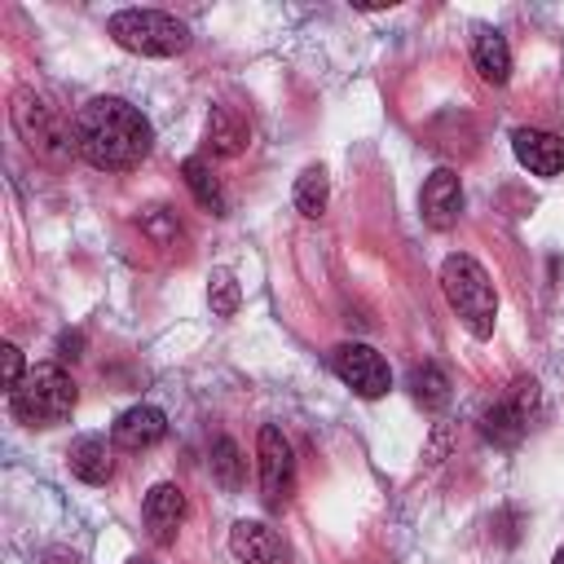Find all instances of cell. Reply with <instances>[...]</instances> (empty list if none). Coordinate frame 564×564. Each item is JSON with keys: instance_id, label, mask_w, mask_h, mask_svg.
Instances as JSON below:
<instances>
[{"instance_id": "obj_1", "label": "cell", "mask_w": 564, "mask_h": 564, "mask_svg": "<svg viewBox=\"0 0 564 564\" xmlns=\"http://www.w3.org/2000/svg\"><path fill=\"white\" fill-rule=\"evenodd\" d=\"M150 119L123 97H93L75 110V154L101 172H128L150 154Z\"/></svg>"}, {"instance_id": "obj_2", "label": "cell", "mask_w": 564, "mask_h": 564, "mask_svg": "<svg viewBox=\"0 0 564 564\" xmlns=\"http://www.w3.org/2000/svg\"><path fill=\"white\" fill-rule=\"evenodd\" d=\"M441 291L449 300V308L463 317V326L476 335V339H489L494 335V322H498V291L485 273L480 260H471L467 251H454L445 256L441 264Z\"/></svg>"}, {"instance_id": "obj_3", "label": "cell", "mask_w": 564, "mask_h": 564, "mask_svg": "<svg viewBox=\"0 0 564 564\" xmlns=\"http://www.w3.org/2000/svg\"><path fill=\"white\" fill-rule=\"evenodd\" d=\"M75 401H79L75 379L57 361H35L26 370V379L9 392V410L26 427H57V423H66Z\"/></svg>"}, {"instance_id": "obj_4", "label": "cell", "mask_w": 564, "mask_h": 564, "mask_svg": "<svg viewBox=\"0 0 564 564\" xmlns=\"http://www.w3.org/2000/svg\"><path fill=\"white\" fill-rule=\"evenodd\" d=\"M110 40L137 57H176L189 44V26L163 9H119L106 22Z\"/></svg>"}, {"instance_id": "obj_5", "label": "cell", "mask_w": 564, "mask_h": 564, "mask_svg": "<svg viewBox=\"0 0 564 564\" xmlns=\"http://www.w3.org/2000/svg\"><path fill=\"white\" fill-rule=\"evenodd\" d=\"M9 115H13V128H18V137L26 141L31 154H40L44 163L70 159V150H75V123H66L57 115V106H48L35 88H18Z\"/></svg>"}, {"instance_id": "obj_6", "label": "cell", "mask_w": 564, "mask_h": 564, "mask_svg": "<svg viewBox=\"0 0 564 564\" xmlns=\"http://www.w3.org/2000/svg\"><path fill=\"white\" fill-rule=\"evenodd\" d=\"M538 405H542L538 383H533L529 375H520V379L507 388V397L494 401V405L480 414V432H485V441H494L498 449L520 445L524 432H529V423L538 419Z\"/></svg>"}, {"instance_id": "obj_7", "label": "cell", "mask_w": 564, "mask_h": 564, "mask_svg": "<svg viewBox=\"0 0 564 564\" xmlns=\"http://www.w3.org/2000/svg\"><path fill=\"white\" fill-rule=\"evenodd\" d=\"M256 458H260V498H264V507H282L295 489V454H291V441L282 436L278 423L260 427Z\"/></svg>"}, {"instance_id": "obj_8", "label": "cell", "mask_w": 564, "mask_h": 564, "mask_svg": "<svg viewBox=\"0 0 564 564\" xmlns=\"http://www.w3.org/2000/svg\"><path fill=\"white\" fill-rule=\"evenodd\" d=\"M330 366H335V375H339L357 397H366V401H375V397H383V392L392 388V370H388V361H383L370 344H357V339L339 344L335 357H330Z\"/></svg>"}, {"instance_id": "obj_9", "label": "cell", "mask_w": 564, "mask_h": 564, "mask_svg": "<svg viewBox=\"0 0 564 564\" xmlns=\"http://www.w3.org/2000/svg\"><path fill=\"white\" fill-rule=\"evenodd\" d=\"M419 212L432 229H454L458 225V212H463V181L454 167H436L427 181H423V194H419Z\"/></svg>"}, {"instance_id": "obj_10", "label": "cell", "mask_w": 564, "mask_h": 564, "mask_svg": "<svg viewBox=\"0 0 564 564\" xmlns=\"http://www.w3.org/2000/svg\"><path fill=\"white\" fill-rule=\"evenodd\" d=\"M163 436H167V414H163L159 405H128V410L115 419V427H110V441H115L119 449H128V454L150 449V445H159Z\"/></svg>"}, {"instance_id": "obj_11", "label": "cell", "mask_w": 564, "mask_h": 564, "mask_svg": "<svg viewBox=\"0 0 564 564\" xmlns=\"http://www.w3.org/2000/svg\"><path fill=\"white\" fill-rule=\"evenodd\" d=\"M511 150H516L520 167H529L533 176H560L564 172V141L546 128H516Z\"/></svg>"}, {"instance_id": "obj_12", "label": "cell", "mask_w": 564, "mask_h": 564, "mask_svg": "<svg viewBox=\"0 0 564 564\" xmlns=\"http://www.w3.org/2000/svg\"><path fill=\"white\" fill-rule=\"evenodd\" d=\"M229 551L234 560L242 564H282L286 551H282V538L264 524V520H238L229 529Z\"/></svg>"}, {"instance_id": "obj_13", "label": "cell", "mask_w": 564, "mask_h": 564, "mask_svg": "<svg viewBox=\"0 0 564 564\" xmlns=\"http://www.w3.org/2000/svg\"><path fill=\"white\" fill-rule=\"evenodd\" d=\"M141 516H145V529H150V538L159 542V546H167L172 538H176V524L185 520V494L176 489V485H154L150 494H145V502H141Z\"/></svg>"}, {"instance_id": "obj_14", "label": "cell", "mask_w": 564, "mask_h": 564, "mask_svg": "<svg viewBox=\"0 0 564 564\" xmlns=\"http://www.w3.org/2000/svg\"><path fill=\"white\" fill-rule=\"evenodd\" d=\"M66 463H70V476H75V480H84V485H106V480H110V471H115L106 436H93V432L70 441Z\"/></svg>"}, {"instance_id": "obj_15", "label": "cell", "mask_w": 564, "mask_h": 564, "mask_svg": "<svg viewBox=\"0 0 564 564\" xmlns=\"http://www.w3.org/2000/svg\"><path fill=\"white\" fill-rule=\"evenodd\" d=\"M247 137L251 128L242 123V115L234 106H212L207 110V150L220 154V159H234L247 150Z\"/></svg>"}, {"instance_id": "obj_16", "label": "cell", "mask_w": 564, "mask_h": 564, "mask_svg": "<svg viewBox=\"0 0 564 564\" xmlns=\"http://www.w3.org/2000/svg\"><path fill=\"white\" fill-rule=\"evenodd\" d=\"M471 62H476L480 79L507 84V79H511V48H507L502 31H476V40H471Z\"/></svg>"}, {"instance_id": "obj_17", "label": "cell", "mask_w": 564, "mask_h": 564, "mask_svg": "<svg viewBox=\"0 0 564 564\" xmlns=\"http://www.w3.org/2000/svg\"><path fill=\"white\" fill-rule=\"evenodd\" d=\"M181 176H185V185H189V194L198 198V207H203V212L225 216V207H229V203H225V185H220V176H216L198 154L181 163Z\"/></svg>"}, {"instance_id": "obj_18", "label": "cell", "mask_w": 564, "mask_h": 564, "mask_svg": "<svg viewBox=\"0 0 564 564\" xmlns=\"http://www.w3.org/2000/svg\"><path fill=\"white\" fill-rule=\"evenodd\" d=\"M326 203H330V176H326L322 163H313V167H304L295 176V212L308 216V220H317L326 212Z\"/></svg>"}, {"instance_id": "obj_19", "label": "cell", "mask_w": 564, "mask_h": 564, "mask_svg": "<svg viewBox=\"0 0 564 564\" xmlns=\"http://www.w3.org/2000/svg\"><path fill=\"white\" fill-rule=\"evenodd\" d=\"M405 383H410V397H414L423 410H441V405L449 401V375H445L436 361H423V366H414Z\"/></svg>"}, {"instance_id": "obj_20", "label": "cell", "mask_w": 564, "mask_h": 564, "mask_svg": "<svg viewBox=\"0 0 564 564\" xmlns=\"http://www.w3.org/2000/svg\"><path fill=\"white\" fill-rule=\"evenodd\" d=\"M212 476L229 494L242 485V454H238V445L229 436H216V445H212Z\"/></svg>"}, {"instance_id": "obj_21", "label": "cell", "mask_w": 564, "mask_h": 564, "mask_svg": "<svg viewBox=\"0 0 564 564\" xmlns=\"http://www.w3.org/2000/svg\"><path fill=\"white\" fill-rule=\"evenodd\" d=\"M207 304H212L216 317H234L238 313L242 291H238V282H234L229 269H212V278H207Z\"/></svg>"}, {"instance_id": "obj_22", "label": "cell", "mask_w": 564, "mask_h": 564, "mask_svg": "<svg viewBox=\"0 0 564 564\" xmlns=\"http://www.w3.org/2000/svg\"><path fill=\"white\" fill-rule=\"evenodd\" d=\"M137 225H141V234H145L154 247H172V242L181 238V225H176V216H172L167 207H141Z\"/></svg>"}, {"instance_id": "obj_23", "label": "cell", "mask_w": 564, "mask_h": 564, "mask_svg": "<svg viewBox=\"0 0 564 564\" xmlns=\"http://www.w3.org/2000/svg\"><path fill=\"white\" fill-rule=\"evenodd\" d=\"M0 361H4V388L13 392L22 379H26V370H22V352H18V344H0Z\"/></svg>"}, {"instance_id": "obj_24", "label": "cell", "mask_w": 564, "mask_h": 564, "mask_svg": "<svg viewBox=\"0 0 564 564\" xmlns=\"http://www.w3.org/2000/svg\"><path fill=\"white\" fill-rule=\"evenodd\" d=\"M79 348H84V335H79V330H66V335L57 339V357H66V361H75Z\"/></svg>"}, {"instance_id": "obj_25", "label": "cell", "mask_w": 564, "mask_h": 564, "mask_svg": "<svg viewBox=\"0 0 564 564\" xmlns=\"http://www.w3.org/2000/svg\"><path fill=\"white\" fill-rule=\"evenodd\" d=\"M551 564H564V546H560V551H555V560H551Z\"/></svg>"}, {"instance_id": "obj_26", "label": "cell", "mask_w": 564, "mask_h": 564, "mask_svg": "<svg viewBox=\"0 0 564 564\" xmlns=\"http://www.w3.org/2000/svg\"><path fill=\"white\" fill-rule=\"evenodd\" d=\"M128 564H150V560H128Z\"/></svg>"}]
</instances>
